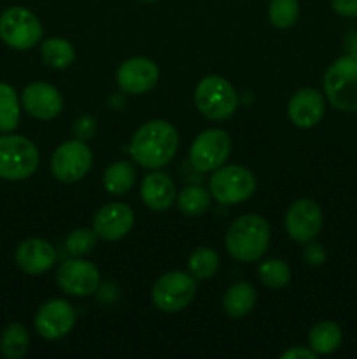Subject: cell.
Listing matches in <instances>:
<instances>
[{
	"label": "cell",
	"mask_w": 357,
	"mask_h": 359,
	"mask_svg": "<svg viewBox=\"0 0 357 359\" xmlns=\"http://www.w3.org/2000/svg\"><path fill=\"white\" fill-rule=\"evenodd\" d=\"M177 147L178 133L175 126L163 119H154L133 133L130 154L142 167L161 168L175 156Z\"/></svg>",
	"instance_id": "1"
},
{
	"label": "cell",
	"mask_w": 357,
	"mask_h": 359,
	"mask_svg": "<svg viewBox=\"0 0 357 359\" xmlns=\"http://www.w3.org/2000/svg\"><path fill=\"white\" fill-rule=\"evenodd\" d=\"M226 249L237 262L252 263L262 258L270 244V226L258 214L234 219L226 231Z\"/></svg>",
	"instance_id": "2"
},
{
	"label": "cell",
	"mask_w": 357,
	"mask_h": 359,
	"mask_svg": "<svg viewBox=\"0 0 357 359\" xmlns=\"http://www.w3.org/2000/svg\"><path fill=\"white\" fill-rule=\"evenodd\" d=\"M324 93L332 107L357 112V55L342 56L324 74Z\"/></svg>",
	"instance_id": "3"
},
{
	"label": "cell",
	"mask_w": 357,
	"mask_h": 359,
	"mask_svg": "<svg viewBox=\"0 0 357 359\" xmlns=\"http://www.w3.org/2000/svg\"><path fill=\"white\" fill-rule=\"evenodd\" d=\"M38 167V149L21 135H0V179L23 181Z\"/></svg>",
	"instance_id": "4"
},
{
	"label": "cell",
	"mask_w": 357,
	"mask_h": 359,
	"mask_svg": "<svg viewBox=\"0 0 357 359\" xmlns=\"http://www.w3.org/2000/svg\"><path fill=\"white\" fill-rule=\"evenodd\" d=\"M195 104L206 119L223 121L231 118L237 111L238 95L224 77L206 76L196 86Z\"/></svg>",
	"instance_id": "5"
},
{
	"label": "cell",
	"mask_w": 357,
	"mask_h": 359,
	"mask_svg": "<svg viewBox=\"0 0 357 359\" xmlns=\"http://www.w3.org/2000/svg\"><path fill=\"white\" fill-rule=\"evenodd\" d=\"M0 39L9 48L30 49L42 39V25L31 11L14 6L0 14Z\"/></svg>",
	"instance_id": "6"
},
{
	"label": "cell",
	"mask_w": 357,
	"mask_h": 359,
	"mask_svg": "<svg viewBox=\"0 0 357 359\" xmlns=\"http://www.w3.org/2000/svg\"><path fill=\"white\" fill-rule=\"evenodd\" d=\"M255 191V179L240 165L219 167L210 177V193L214 198L224 205L240 203L251 198Z\"/></svg>",
	"instance_id": "7"
},
{
	"label": "cell",
	"mask_w": 357,
	"mask_h": 359,
	"mask_svg": "<svg viewBox=\"0 0 357 359\" xmlns=\"http://www.w3.org/2000/svg\"><path fill=\"white\" fill-rule=\"evenodd\" d=\"M196 294V283L191 273L168 272L153 286V302L160 311L178 312L188 307Z\"/></svg>",
	"instance_id": "8"
},
{
	"label": "cell",
	"mask_w": 357,
	"mask_h": 359,
	"mask_svg": "<svg viewBox=\"0 0 357 359\" xmlns=\"http://www.w3.org/2000/svg\"><path fill=\"white\" fill-rule=\"evenodd\" d=\"M230 135L220 128H209L192 140L189 161L198 172H212L223 167L230 156Z\"/></svg>",
	"instance_id": "9"
},
{
	"label": "cell",
	"mask_w": 357,
	"mask_h": 359,
	"mask_svg": "<svg viewBox=\"0 0 357 359\" xmlns=\"http://www.w3.org/2000/svg\"><path fill=\"white\" fill-rule=\"evenodd\" d=\"M93 154L84 140L74 139L59 144L51 156V172L58 181L77 182L90 172Z\"/></svg>",
	"instance_id": "10"
},
{
	"label": "cell",
	"mask_w": 357,
	"mask_h": 359,
	"mask_svg": "<svg viewBox=\"0 0 357 359\" xmlns=\"http://www.w3.org/2000/svg\"><path fill=\"white\" fill-rule=\"evenodd\" d=\"M56 283L70 297H90L100 287V272L93 263L72 258L59 265Z\"/></svg>",
	"instance_id": "11"
},
{
	"label": "cell",
	"mask_w": 357,
	"mask_h": 359,
	"mask_svg": "<svg viewBox=\"0 0 357 359\" xmlns=\"http://www.w3.org/2000/svg\"><path fill=\"white\" fill-rule=\"evenodd\" d=\"M76 309L65 300H49L35 314V330L46 340H59L72 332Z\"/></svg>",
	"instance_id": "12"
},
{
	"label": "cell",
	"mask_w": 357,
	"mask_h": 359,
	"mask_svg": "<svg viewBox=\"0 0 357 359\" xmlns=\"http://www.w3.org/2000/svg\"><path fill=\"white\" fill-rule=\"evenodd\" d=\"M322 228V210L317 202L310 198L296 200L286 214V230L293 241L310 242Z\"/></svg>",
	"instance_id": "13"
},
{
	"label": "cell",
	"mask_w": 357,
	"mask_h": 359,
	"mask_svg": "<svg viewBox=\"0 0 357 359\" xmlns=\"http://www.w3.org/2000/svg\"><path fill=\"white\" fill-rule=\"evenodd\" d=\"M160 77V70L153 60L135 56L119 65L115 79L119 88L130 95H144L153 90Z\"/></svg>",
	"instance_id": "14"
},
{
	"label": "cell",
	"mask_w": 357,
	"mask_h": 359,
	"mask_svg": "<svg viewBox=\"0 0 357 359\" xmlns=\"http://www.w3.org/2000/svg\"><path fill=\"white\" fill-rule=\"evenodd\" d=\"M135 224V212L126 203H107L102 207L93 219V230L97 237L114 242L126 237Z\"/></svg>",
	"instance_id": "15"
},
{
	"label": "cell",
	"mask_w": 357,
	"mask_h": 359,
	"mask_svg": "<svg viewBox=\"0 0 357 359\" xmlns=\"http://www.w3.org/2000/svg\"><path fill=\"white\" fill-rule=\"evenodd\" d=\"M21 104L31 118L48 121L62 112L63 98L52 84L31 83L23 90Z\"/></svg>",
	"instance_id": "16"
},
{
	"label": "cell",
	"mask_w": 357,
	"mask_h": 359,
	"mask_svg": "<svg viewBox=\"0 0 357 359\" xmlns=\"http://www.w3.org/2000/svg\"><path fill=\"white\" fill-rule=\"evenodd\" d=\"M326 112V102L322 93L314 88H303L290 97L287 114L290 121L300 128H312L322 119Z\"/></svg>",
	"instance_id": "17"
},
{
	"label": "cell",
	"mask_w": 357,
	"mask_h": 359,
	"mask_svg": "<svg viewBox=\"0 0 357 359\" xmlns=\"http://www.w3.org/2000/svg\"><path fill=\"white\" fill-rule=\"evenodd\" d=\"M16 263L28 276H41L52 269L56 263V251L42 238H28L18 245Z\"/></svg>",
	"instance_id": "18"
},
{
	"label": "cell",
	"mask_w": 357,
	"mask_h": 359,
	"mask_svg": "<svg viewBox=\"0 0 357 359\" xmlns=\"http://www.w3.org/2000/svg\"><path fill=\"white\" fill-rule=\"evenodd\" d=\"M140 196L150 210H167L177 200V188L168 175L153 172L140 182Z\"/></svg>",
	"instance_id": "19"
},
{
	"label": "cell",
	"mask_w": 357,
	"mask_h": 359,
	"mask_svg": "<svg viewBox=\"0 0 357 359\" xmlns=\"http://www.w3.org/2000/svg\"><path fill=\"white\" fill-rule=\"evenodd\" d=\"M258 294L252 284L248 283H237L227 287L226 294L223 298V307L230 318L240 319L247 316L254 309Z\"/></svg>",
	"instance_id": "20"
},
{
	"label": "cell",
	"mask_w": 357,
	"mask_h": 359,
	"mask_svg": "<svg viewBox=\"0 0 357 359\" xmlns=\"http://www.w3.org/2000/svg\"><path fill=\"white\" fill-rule=\"evenodd\" d=\"M342 330L336 323L322 321L317 323L308 333V344L315 354H331L342 346Z\"/></svg>",
	"instance_id": "21"
},
{
	"label": "cell",
	"mask_w": 357,
	"mask_h": 359,
	"mask_svg": "<svg viewBox=\"0 0 357 359\" xmlns=\"http://www.w3.org/2000/svg\"><path fill=\"white\" fill-rule=\"evenodd\" d=\"M30 347V333L21 323L6 326L0 335V353L7 359H21Z\"/></svg>",
	"instance_id": "22"
},
{
	"label": "cell",
	"mask_w": 357,
	"mask_h": 359,
	"mask_svg": "<svg viewBox=\"0 0 357 359\" xmlns=\"http://www.w3.org/2000/svg\"><path fill=\"white\" fill-rule=\"evenodd\" d=\"M136 172L130 161H115L105 170L104 186L112 195H125L135 184Z\"/></svg>",
	"instance_id": "23"
},
{
	"label": "cell",
	"mask_w": 357,
	"mask_h": 359,
	"mask_svg": "<svg viewBox=\"0 0 357 359\" xmlns=\"http://www.w3.org/2000/svg\"><path fill=\"white\" fill-rule=\"evenodd\" d=\"M41 56L44 60V63L51 69H66L70 63L76 58V51H74V46L69 41L59 37H51L46 39L41 44Z\"/></svg>",
	"instance_id": "24"
},
{
	"label": "cell",
	"mask_w": 357,
	"mask_h": 359,
	"mask_svg": "<svg viewBox=\"0 0 357 359\" xmlns=\"http://www.w3.org/2000/svg\"><path fill=\"white\" fill-rule=\"evenodd\" d=\"M175 202L184 216L198 217L210 209V193L202 186H188L178 193Z\"/></svg>",
	"instance_id": "25"
},
{
	"label": "cell",
	"mask_w": 357,
	"mask_h": 359,
	"mask_svg": "<svg viewBox=\"0 0 357 359\" xmlns=\"http://www.w3.org/2000/svg\"><path fill=\"white\" fill-rule=\"evenodd\" d=\"M220 265L219 255L210 248H198L188 259V270L195 279H210L217 273Z\"/></svg>",
	"instance_id": "26"
},
{
	"label": "cell",
	"mask_w": 357,
	"mask_h": 359,
	"mask_svg": "<svg viewBox=\"0 0 357 359\" xmlns=\"http://www.w3.org/2000/svg\"><path fill=\"white\" fill-rule=\"evenodd\" d=\"M20 123V102L10 84L0 83V132L9 133Z\"/></svg>",
	"instance_id": "27"
},
{
	"label": "cell",
	"mask_w": 357,
	"mask_h": 359,
	"mask_svg": "<svg viewBox=\"0 0 357 359\" xmlns=\"http://www.w3.org/2000/svg\"><path fill=\"white\" fill-rule=\"evenodd\" d=\"M259 279L265 286L272 287V290H280L286 287L290 280V269L286 262L282 259H266L259 265Z\"/></svg>",
	"instance_id": "28"
},
{
	"label": "cell",
	"mask_w": 357,
	"mask_h": 359,
	"mask_svg": "<svg viewBox=\"0 0 357 359\" xmlns=\"http://www.w3.org/2000/svg\"><path fill=\"white\" fill-rule=\"evenodd\" d=\"M300 16L298 0H272L268 7L270 23L275 28H290Z\"/></svg>",
	"instance_id": "29"
},
{
	"label": "cell",
	"mask_w": 357,
	"mask_h": 359,
	"mask_svg": "<svg viewBox=\"0 0 357 359\" xmlns=\"http://www.w3.org/2000/svg\"><path fill=\"white\" fill-rule=\"evenodd\" d=\"M94 244H97V233L94 230H88V228H77L65 241L66 251L74 256L88 255L93 251Z\"/></svg>",
	"instance_id": "30"
},
{
	"label": "cell",
	"mask_w": 357,
	"mask_h": 359,
	"mask_svg": "<svg viewBox=\"0 0 357 359\" xmlns=\"http://www.w3.org/2000/svg\"><path fill=\"white\" fill-rule=\"evenodd\" d=\"M94 130H97V123L91 116H80L79 119H76L74 123V133L79 140H88L94 135Z\"/></svg>",
	"instance_id": "31"
},
{
	"label": "cell",
	"mask_w": 357,
	"mask_h": 359,
	"mask_svg": "<svg viewBox=\"0 0 357 359\" xmlns=\"http://www.w3.org/2000/svg\"><path fill=\"white\" fill-rule=\"evenodd\" d=\"M331 7L336 14L345 18L357 16V0H331Z\"/></svg>",
	"instance_id": "32"
},
{
	"label": "cell",
	"mask_w": 357,
	"mask_h": 359,
	"mask_svg": "<svg viewBox=\"0 0 357 359\" xmlns=\"http://www.w3.org/2000/svg\"><path fill=\"white\" fill-rule=\"evenodd\" d=\"M304 259H307L310 265H322L326 259V252L322 249L321 244L317 242H312L307 249H304Z\"/></svg>",
	"instance_id": "33"
},
{
	"label": "cell",
	"mask_w": 357,
	"mask_h": 359,
	"mask_svg": "<svg viewBox=\"0 0 357 359\" xmlns=\"http://www.w3.org/2000/svg\"><path fill=\"white\" fill-rule=\"evenodd\" d=\"M317 354L312 349H304V347H293V349L286 351V353L280 356V359H315Z\"/></svg>",
	"instance_id": "34"
},
{
	"label": "cell",
	"mask_w": 357,
	"mask_h": 359,
	"mask_svg": "<svg viewBox=\"0 0 357 359\" xmlns=\"http://www.w3.org/2000/svg\"><path fill=\"white\" fill-rule=\"evenodd\" d=\"M142 2H156V0H142Z\"/></svg>",
	"instance_id": "35"
}]
</instances>
